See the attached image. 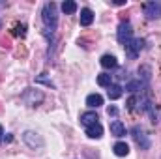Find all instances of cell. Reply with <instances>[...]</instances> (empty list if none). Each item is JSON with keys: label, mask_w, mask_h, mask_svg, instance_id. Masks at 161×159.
Segmentation results:
<instances>
[{"label": "cell", "mask_w": 161, "mask_h": 159, "mask_svg": "<svg viewBox=\"0 0 161 159\" xmlns=\"http://www.w3.org/2000/svg\"><path fill=\"white\" fill-rule=\"evenodd\" d=\"M2 139H4V129H2V125H0V142H2Z\"/></svg>", "instance_id": "603a6c76"}, {"label": "cell", "mask_w": 161, "mask_h": 159, "mask_svg": "<svg viewBox=\"0 0 161 159\" xmlns=\"http://www.w3.org/2000/svg\"><path fill=\"white\" fill-rule=\"evenodd\" d=\"M111 133H113L114 137H118V139H120V137L125 135V125L122 123L120 120H114V122L111 123Z\"/></svg>", "instance_id": "8fae6325"}, {"label": "cell", "mask_w": 161, "mask_h": 159, "mask_svg": "<svg viewBox=\"0 0 161 159\" xmlns=\"http://www.w3.org/2000/svg\"><path fill=\"white\" fill-rule=\"evenodd\" d=\"M114 154H116L118 157L127 156V154H129V146H127L125 142H116V144H114Z\"/></svg>", "instance_id": "2e32d148"}, {"label": "cell", "mask_w": 161, "mask_h": 159, "mask_svg": "<svg viewBox=\"0 0 161 159\" xmlns=\"http://www.w3.org/2000/svg\"><path fill=\"white\" fill-rule=\"evenodd\" d=\"M122 96V86L120 84H111L109 86V99H118Z\"/></svg>", "instance_id": "e0dca14e"}, {"label": "cell", "mask_w": 161, "mask_h": 159, "mask_svg": "<svg viewBox=\"0 0 161 159\" xmlns=\"http://www.w3.org/2000/svg\"><path fill=\"white\" fill-rule=\"evenodd\" d=\"M131 133H133V139L137 140V144L141 146V150H148V148H150V139H148L146 131H144L141 125H135V127L131 129Z\"/></svg>", "instance_id": "7a4b0ae2"}, {"label": "cell", "mask_w": 161, "mask_h": 159, "mask_svg": "<svg viewBox=\"0 0 161 159\" xmlns=\"http://www.w3.org/2000/svg\"><path fill=\"white\" fill-rule=\"evenodd\" d=\"M141 73H142V79H144V84H146V82H148V79H150V73H152V71H150V68H148V66L139 68V75H141Z\"/></svg>", "instance_id": "ffe728a7"}, {"label": "cell", "mask_w": 161, "mask_h": 159, "mask_svg": "<svg viewBox=\"0 0 161 159\" xmlns=\"http://www.w3.org/2000/svg\"><path fill=\"white\" fill-rule=\"evenodd\" d=\"M86 105L88 107H99V105H103V97L99 94H90L86 97Z\"/></svg>", "instance_id": "5bb4252c"}, {"label": "cell", "mask_w": 161, "mask_h": 159, "mask_svg": "<svg viewBox=\"0 0 161 159\" xmlns=\"http://www.w3.org/2000/svg\"><path fill=\"white\" fill-rule=\"evenodd\" d=\"M131 40H133V28H131V25L127 21H122L120 26H118V41L122 45H125Z\"/></svg>", "instance_id": "5b68a950"}, {"label": "cell", "mask_w": 161, "mask_h": 159, "mask_svg": "<svg viewBox=\"0 0 161 159\" xmlns=\"http://www.w3.org/2000/svg\"><path fill=\"white\" fill-rule=\"evenodd\" d=\"M62 11H64L66 15L75 13V11H77V2H73V0H66V2L62 4Z\"/></svg>", "instance_id": "9a60e30c"}, {"label": "cell", "mask_w": 161, "mask_h": 159, "mask_svg": "<svg viewBox=\"0 0 161 159\" xmlns=\"http://www.w3.org/2000/svg\"><path fill=\"white\" fill-rule=\"evenodd\" d=\"M92 21H94V11L88 9V8L80 9V25H82V26H90Z\"/></svg>", "instance_id": "30bf717a"}, {"label": "cell", "mask_w": 161, "mask_h": 159, "mask_svg": "<svg viewBox=\"0 0 161 159\" xmlns=\"http://www.w3.org/2000/svg\"><path fill=\"white\" fill-rule=\"evenodd\" d=\"M97 84L99 86H111L113 84V77L109 73H101V75H97Z\"/></svg>", "instance_id": "d6986e66"}, {"label": "cell", "mask_w": 161, "mask_h": 159, "mask_svg": "<svg viewBox=\"0 0 161 159\" xmlns=\"http://www.w3.org/2000/svg\"><path fill=\"white\" fill-rule=\"evenodd\" d=\"M23 140H25L26 146L32 148V150H40V148H43V139H41L38 133H34V131H25Z\"/></svg>", "instance_id": "277c9868"}, {"label": "cell", "mask_w": 161, "mask_h": 159, "mask_svg": "<svg viewBox=\"0 0 161 159\" xmlns=\"http://www.w3.org/2000/svg\"><path fill=\"white\" fill-rule=\"evenodd\" d=\"M124 47H125V52H127L129 58H137L139 52H141V49L144 47V40H141V38H133L129 43H125Z\"/></svg>", "instance_id": "8992f818"}, {"label": "cell", "mask_w": 161, "mask_h": 159, "mask_svg": "<svg viewBox=\"0 0 161 159\" xmlns=\"http://www.w3.org/2000/svg\"><path fill=\"white\" fill-rule=\"evenodd\" d=\"M144 88V82L142 80H131V82H127V86H125V90H129V92H139V90H142Z\"/></svg>", "instance_id": "ac0fdd59"}, {"label": "cell", "mask_w": 161, "mask_h": 159, "mask_svg": "<svg viewBox=\"0 0 161 159\" xmlns=\"http://www.w3.org/2000/svg\"><path fill=\"white\" fill-rule=\"evenodd\" d=\"M144 9V15L148 19H159L161 17V2H146L142 6Z\"/></svg>", "instance_id": "52a82bcc"}, {"label": "cell", "mask_w": 161, "mask_h": 159, "mask_svg": "<svg viewBox=\"0 0 161 159\" xmlns=\"http://www.w3.org/2000/svg\"><path fill=\"white\" fill-rule=\"evenodd\" d=\"M99 62H101V66H103L105 69H113V68L118 66V62H116V58H114L113 54H103Z\"/></svg>", "instance_id": "7c38bea8"}, {"label": "cell", "mask_w": 161, "mask_h": 159, "mask_svg": "<svg viewBox=\"0 0 161 159\" xmlns=\"http://www.w3.org/2000/svg\"><path fill=\"white\" fill-rule=\"evenodd\" d=\"M107 112H109V116H116V114H118V109H116V107H109Z\"/></svg>", "instance_id": "7402d4cb"}, {"label": "cell", "mask_w": 161, "mask_h": 159, "mask_svg": "<svg viewBox=\"0 0 161 159\" xmlns=\"http://www.w3.org/2000/svg\"><path fill=\"white\" fill-rule=\"evenodd\" d=\"M97 120H99V116H97L96 112H92V111H90V112H84V114H80V123H82V125H86V127H88V125H94V123H97Z\"/></svg>", "instance_id": "9c48e42d"}, {"label": "cell", "mask_w": 161, "mask_h": 159, "mask_svg": "<svg viewBox=\"0 0 161 159\" xmlns=\"http://www.w3.org/2000/svg\"><path fill=\"white\" fill-rule=\"evenodd\" d=\"M23 101L28 105V107H38L41 101H43V94L38 90H32V88H26V92L23 94Z\"/></svg>", "instance_id": "3957f363"}, {"label": "cell", "mask_w": 161, "mask_h": 159, "mask_svg": "<svg viewBox=\"0 0 161 159\" xmlns=\"http://www.w3.org/2000/svg\"><path fill=\"white\" fill-rule=\"evenodd\" d=\"M11 36H15V38H25V36H26V25H23V23L13 25V28H11Z\"/></svg>", "instance_id": "4fadbf2b"}, {"label": "cell", "mask_w": 161, "mask_h": 159, "mask_svg": "<svg viewBox=\"0 0 161 159\" xmlns=\"http://www.w3.org/2000/svg\"><path fill=\"white\" fill-rule=\"evenodd\" d=\"M36 82H43V84H47V86H54V84H53L51 80L47 79V77H43V75H40V77L36 79Z\"/></svg>", "instance_id": "44dd1931"}, {"label": "cell", "mask_w": 161, "mask_h": 159, "mask_svg": "<svg viewBox=\"0 0 161 159\" xmlns=\"http://www.w3.org/2000/svg\"><path fill=\"white\" fill-rule=\"evenodd\" d=\"M86 135H88L90 139H99V137L103 135V127H101V123L97 122V123H94V125H88V127H86Z\"/></svg>", "instance_id": "ba28073f"}, {"label": "cell", "mask_w": 161, "mask_h": 159, "mask_svg": "<svg viewBox=\"0 0 161 159\" xmlns=\"http://www.w3.org/2000/svg\"><path fill=\"white\" fill-rule=\"evenodd\" d=\"M41 19H43V25L47 26V30H54L56 28V23H58V15H56V4L54 2H47L41 9Z\"/></svg>", "instance_id": "6da1fadb"}]
</instances>
